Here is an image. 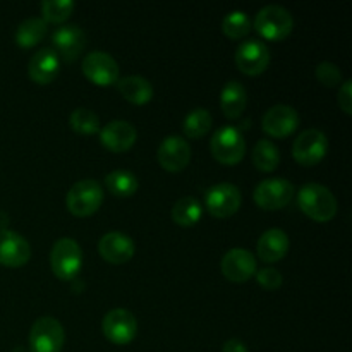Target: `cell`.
Returning <instances> with one entry per match:
<instances>
[{
  "label": "cell",
  "instance_id": "34",
  "mask_svg": "<svg viewBox=\"0 0 352 352\" xmlns=\"http://www.w3.org/2000/svg\"><path fill=\"white\" fill-rule=\"evenodd\" d=\"M337 102H339V107L344 110V113L351 116L352 113V81H344L342 85H340L339 98H337Z\"/></svg>",
  "mask_w": 352,
  "mask_h": 352
},
{
  "label": "cell",
  "instance_id": "3",
  "mask_svg": "<svg viewBox=\"0 0 352 352\" xmlns=\"http://www.w3.org/2000/svg\"><path fill=\"white\" fill-rule=\"evenodd\" d=\"M67 210L74 217L79 219H85V217L93 215V213L98 212V208L103 203V189L93 179H85V181H79L69 189L67 198Z\"/></svg>",
  "mask_w": 352,
  "mask_h": 352
},
{
  "label": "cell",
  "instance_id": "1",
  "mask_svg": "<svg viewBox=\"0 0 352 352\" xmlns=\"http://www.w3.org/2000/svg\"><path fill=\"white\" fill-rule=\"evenodd\" d=\"M298 206L306 217L320 223L330 222L339 210L333 192L322 184L302 186L298 192Z\"/></svg>",
  "mask_w": 352,
  "mask_h": 352
},
{
  "label": "cell",
  "instance_id": "31",
  "mask_svg": "<svg viewBox=\"0 0 352 352\" xmlns=\"http://www.w3.org/2000/svg\"><path fill=\"white\" fill-rule=\"evenodd\" d=\"M72 12H74V2L71 0H45L41 3V14H43L41 19L47 24L64 23L71 17Z\"/></svg>",
  "mask_w": 352,
  "mask_h": 352
},
{
  "label": "cell",
  "instance_id": "7",
  "mask_svg": "<svg viewBox=\"0 0 352 352\" xmlns=\"http://www.w3.org/2000/svg\"><path fill=\"white\" fill-rule=\"evenodd\" d=\"M65 342V332L60 322L52 316L36 320L30 332L31 352H60Z\"/></svg>",
  "mask_w": 352,
  "mask_h": 352
},
{
  "label": "cell",
  "instance_id": "21",
  "mask_svg": "<svg viewBox=\"0 0 352 352\" xmlns=\"http://www.w3.org/2000/svg\"><path fill=\"white\" fill-rule=\"evenodd\" d=\"M289 246V237L287 234L282 229H268L267 232L261 234V237L258 239L256 253L258 258L265 263H275V261H280L282 258L287 254Z\"/></svg>",
  "mask_w": 352,
  "mask_h": 352
},
{
  "label": "cell",
  "instance_id": "13",
  "mask_svg": "<svg viewBox=\"0 0 352 352\" xmlns=\"http://www.w3.org/2000/svg\"><path fill=\"white\" fill-rule=\"evenodd\" d=\"M220 267H222V274L227 280L234 282V284H243L256 274V258L251 251L234 248L223 254Z\"/></svg>",
  "mask_w": 352,
  "mask_h": 352
},
{
  "label": "cell",
  "instance_id": "29",
  "mask_svg": "<svg viewBox=\"0 0 352 352\" xmlns=\"http://www.w3.org/2000/svg\"><path fill=\"white\" fill-rule=\"evenodd\" d=\"M72 131L81 136H93V134L100 133V119L93 110L89 109H76L71 113V119H69Z\"/></svg>",
  "mask_w": 352,
  "mask_h": 352
},
{
  "label": "cell",
  "instance_id": "9",
  "mask_svg": "<svg viewBox=\"0 0 352 352\" xmlns=\"http://www.w3.org/2000/svg\"><path fill=\"white\" fill-rule=\"evenodd\" d=\"M329 151V140L318 129H308L296 138L292 144V157L302 167L318 165Z\"/></svg>",
  "mask_w": 352,
  "mask_h": 352
},
{
  "label": "cell",
  "instance_id": "14",
  "mask_svg": "<svg viewBox=\"0 0 352 352\" xmlns=\"http://www.w3.org/2000/svg\"><path fill=\"white\" fill-rule=\"evenodd\" d=\"M157 160L167 172L184 170L191 160V146L181 136H167L158 146Z\"/></svg>",
  "mask_w": 352,
  "mask_h": 352
},
{
  "label": "cell",
  "instance_id": "24",
  "mask_svg": "<svg viewBox=\"0 0 352 352\" xmlns=\"http://www.w3.org/2000/svg\"><path fill=\"white\" fill-rule=\"evenodd\" d=\"M48 24L41 17H30L17 26L16 43L21 48H33L47 36Z\"/></svg>",
  "mask_w": 352,
  "mask_h": 352
},
{
  "label": "cell",
  "instance_id": "30",
  "mask_svg": "<svg viewBox=\"0 0 352 352\" xmlns=\"http://www.w3.org/2000/svg\"><path fill=\"white\" fill-rule=\"evenodd\" d=\"M222 31L230 40H243L251 31V21L243 10H234L223 17Z\"/></svg>",
  "mask_w": 352,
  "mask_h": 352
},
{
  "label": "cell",
  "instance_id": "35",
  "mask_svg": "<svg viewBox=\"0 0 352 352\" xmlns=\"http://www.w3.org/2000/svg\"><path fill=\"white\" fill-rule=\"evenodd\" d=\"M223 352H250L246 344L239 339H230L223 344Z\"/></svg>",
  "mask_w": 352,
  "mask_h": 352
},
{
  "label": "cell",
  "instance_id": "11",
  "mask_svg": "<svg viewBox=\"0 0 352 352\" xmlns=\"http://www.w3.org/2000/svg\"><path fill=\"white\" fill-rule=\"evenodd\" d=\"M82 74L96 86H112L119 81V64L107 52H91L81 64Z\"/></svg>",
  "mask_w": 352,
  "mask_h": 352
},
{
  "label": "cell",
  "instance_id": "18",
  "mask_svg": "<svg viewBox=\"0 0 352 352\" xmlns=\"http://www.w3.org/2000/svg\"><path fill=\"white\" fill-rule=\"evenodd\" d=\"M54 41V52L60 60L72 62L85 52L86 34L79 26H62L52 36Z\"/></svg>",
  "mask_w": 352,
  "mask_h": 352
},
{
  "label": "cell",
  "instance_id": "12",
  "mask_svg": "<svg viewBox=\"0 0 352 352\" xmlns=\"http://www.w3.org/2000/svg\"><path fill=\"white\" fill-rule=\"evenodd\" d=\"M270 64V50L260 40H246L236 52V65L243 74L260 76Z\"/></svg>",
  "mask_w": 352,
  "mask_h": 352
},
{
  "label": "cell",
  "instance_id": "26",
  "mask_svg": "<svg viewBox=\"0 0 352 352\" xmlns=\"http://www.w3.org/2000/svg\"><path fill=\"white\" fill-rule=\"evenodd\" d=\"M105 188L109 189V192H112L113 196L129 198V196L136 195L140 184H138V179L133 172L113 170L110 172V174H107Z\"/></svg>",
  "mask_w": 352,
  "mask_h": 352
},
{
  "label": "cell",
  "instance_id": "25",
  "mask_svg": "<svg viewBox=\"0 0 352 352\" xmlns=\"http://www.w3.org/2000/svg\"><path fill=\"white\" fill-rule=\"evenodd\" d=\"M203 206L196 198L186 196L172 206V220L181 227H192L201 220Z\"/></svg>",
  "mask_w": 352,
  "mask_h": 352
},
{
  "label": "cell",
  "instance_id": "33",
  "mask_svg": "<svg viewBox=\"0 0 352 352\" xmlns=\"http://www.w3.org/2000/svg\"><path fill=\"white\" fill-rule=\"evenodd\" d=\"M256 280L265 291H277L284 284V277L277 268H263V270L256 272Z\"/></svg>",
  "mask_w": 352,
  "mask_h": 352
},
{
  "label": "cell",
  "instance_id": "28",
  "mask_svg": "<svg viewBox=\"0 0 352 352\" xmlns=\"http://www.w3.org/2000/svg\"><path fill=\"white\" fill-rule=\"evenodd\" d=\"M212 113L206 109H195L188 117L184 119L182 129L189 140H199V138L206 136L212 129Z\"/></svg>",
  "mask_w": 352,
  "mask_h": 352
},
{
  "label": "cell",
  "instance_id": "32",
  "mask_svg": "<svg viewBox=\"0 0 352 352\" xmlns=\"http://www.w3.org/2000/svg\"><path fill=\"white\" fill-rule=\"evenodd\" d=\"M315 74L316 79H318L323 86L333 88V86L342 85V72H340V69L337 67L336 64H332V62H322V64H318Z\"/></svg>",
  "mask_w": 352,
  "mask_h": 352
},
{
  "label": "cell",
  "instance_id": "17",
  "mask_svg": "<svg viewBox=\"0 0 352 352\" xmlns=\"http://www.w3.org/2000/svg\"><path fill=\"white\" fill-rule=\"evenodd\" d=\"M138 133L127 120H112L100 129V143L112 153H126L136 143Z\"/></svg>",
  "mask_w": 352,
  "mask_h": 352
},
{
  "label": "cell",
  "instance_id": "19",
  "mask_svg": "<svg viewBox=\"0 0 352 352\" xmlns=\"http://www.w3.org/2000/svg\"><path fill=\"white\" fill-rule=\"evenodd\" d=\"M100 256L110 265H124L134 256V243L122 232H109L98 243Z\"/></svg>",
  "mask_w": 352,
  "mask_h": 352
},
{
  "label": "cell",
  "instance_id": "22",
  "mask_svg": "<svg viewBox=\"0 0 352 352\" xmlns=\"http://www.w3.org/2000/svg\"><path fill=\"white\" fill-rule=\"evenodd\" d=\"M116 85L120 95L129 103H134V105H146L153 98V86L148 79L141 78V76L120 78Z\"/></svg>",
  "mask_w": 352,
  "mask_h": 352
},
{
  "label": "cell",
  "instance_id": "20",
  "mask_svg": "<svg viewBox=\"0 0 352 352\" xmlns=\"http://www.w3.org/2000/svg\"><path fill=\"white\" fill-rule=\"evenodd\" d=\"M60 71V58L54 48H41L31 57L28 74L36 85H50Z\"/></svg>",
  "mask_w": 352,
  "mask_h": 352
},
{
  "label": "cell",
  "instance_id": "16",
  "mask_svg": "<svg viewBox=\"0 0 352 352\" xmlns=\"http://www.w3.org/2000/svg\"><path fill=\"white\" fill-rule=\"evenodd\" d=\"M31 246L23 236L14 230H0V265L19 268L30 261Z\"/></svg>",
  "mask_w": 352,
  "mask_h": 352
},
{
  "label": "cell",
  "instance_id": "6",
  "mask_svg": "<svg viewBox=\"0 0 352 352\" xmlns=\"http://www.w3.org/2000/svg\"><path fill=\"white\" fill-rule=\"evenodd\" d=\"M243 203V195L239 188L230 182H222L210 188L205 195V206L208 213L215 219H229L236 215Z\"/></svg>",
  "mask_w": 352,
  "mask_h": 352
},
{
  "label": "cell",
  "instance_id": "4",
  "mask_svg": "<svg viewBox=\"0 0 352 352\" xmlns=\"http://www.w3.org/2000/svg\"><path fill=\"white\" fill-rule=\"evenodd\" d=\"M82 253L74 239H58L50 253V268L60 280H72L81 272Z\"/></svg>",
  "mask_w": 352,
  "mask_h": 352
},
{
  "label": "cell",
  "instance_id": "5",
  "mask_svg": "<svg viewBox=\"0 0 352 352\" xmlns=\"http://www.w3.org/2000/svg\"><path fill=\"white\" fill-rule=\"evenodd\" d=\"M213 158L222 165H237L246 153V141L239 129L232 126L220 127L210 143Z\"/></svg>",
  "mask_w": 352,
  "mask_h": 352
},
{
  "label": "cell",
  "instance_id": "10",
  "mask_svg": "<svg viewBox=\"0 0 352 352\" xmlns=\"http://www.w3.org/2000/svg\"><path fill=\"white\" fill-rule=\"evenodd\" d=\"M102 332L116 346H127L136 337L138 322L133 313L127 309H112L103 316Z\"/></svg>",
  "mask_w": 352,
  "mask_h": 352
},
{
  "label": "cell",
  "instance_id": "27",
  "mask_svg": "<svg viewBox=\"0 0 352 352\" xmlns=\"http://www.w3.org/2000/svg\"><path fill=\"white\" fill-rule=\"evenodd\" d=\"M253 164L260 172H274L280 164L278 148L272 141L260 140L253 148Z\"/></svg>",
  "mask_w": 352,
  "mask_h": 352
},
{
  "label": "cell",
  "instance_id": "8",
  "mask_svg": "<svg viewBox=\"0 0 352 352\" xmlns=\"http://www.w3.org/2000/svg\"><path fill=\"white\" fill-rule=\"evenodd\" d=\"M294 186L287 181V179L275 177L261 181L254 189V203L260 206L261 210H268V212H275L289 203L294 198Z\"/></svg>",
  "mask_w": 352,
  "mask_h": 352
},
{
  "label": "cell",
  "instance_id": "2",
  "mask_svg": "<svg viewBox=\"0 0 352 352\" xmlns=\"http://www.w3.org/2000/svg\"><path fill=\"white\" fill-rule=\"evenodd\" d=\"M294 19L291 12L280 6H267L256 14L254 30L268 41H282L292 33Z\"/></svg>",
  "mask_w": 352,
  "mask_h": 352
},
{
  "label": "cell",
  "instance_id": "23",
  "mask_svg": "<svg viewBox=\"0 0 352 352\" xmlns=\"http://www.w3.org/2000/svg\"><path fill=\"white\" fill-rule=\"evenodd\" d=\"M248 95L246 88L239 81H229L220 95V107L227 119H239L246 109Z\"/></svg>",
  "mask_w": 352,
  "mask_h": 352
},
{
  "label": "cell",
  "instance_id": "15",
  "mask_svg": "<svg viewBox=\"0 0 352 352\" xmlns=\"http://www.w3.org/2000/svg\"><path fill=\"white\" fill-rule=\"evenodd\" d=\"M299 126V116L292 107L289 105H275L265 113L263 120H261V127H263L265 134L270 138H287L296 133Z\"/></svg>",
  "mask_w": 352,
  "mask_h": 352
}]
</instances>
